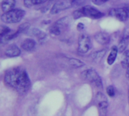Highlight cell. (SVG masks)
Here are the masks:
<instances>
[{"instance_id":"6da1fadb","label":"cell","mask_w":129,"mask_h":116,"mask_svg":"<svg viewBox=\"0 0 129 116\" xmlns=\"http://www.w3.org/2000/svg\"><path fill=\"white\" fill-rule=\"evenodd\" d=\"M4 82L5 85L21 94H26L31 86V82L27 72L20 66L7 70L4 76Z\"/></svg>"},{"instance_id":"5bb4252c","label":"cell","mask_w":129,"mask_h":116,"mask_svg":"<svg viewBox=\"0 0 129 116\" xmlns=\"http://www.w3.org/2000/svg\"><path fill=\"white\" fill-rule=\"evenodd\" d=\"M15 0H3L1 4L2 11L5 13L14 9L15 6Z\"/></svg>"},{"instance_id":"30bf717a","label":"cell","mask_w":129,"mask_h":116,"mask_svg":"<svg viewBox=\"0 0 129 116\" xmlns=\"http://www.w3.org/2000/svg\"><path fill=\"white\" fill-rule=\"evenodd\" d=\"M129 44V28H127L125 29L124 33L122 35V37L121 38L119 45H118V49L119 53H123L124 51H126V48Z\"/></svg>"},{"instance_id":"3957f363","label":"cell","mask_w":129,"mask_h":116,"mask_svg":"<svg viewBox=\"0 0 129 116\" xmlns=\"http://www.w3.org/2000/svg\"><path fill=\"white\" fill-rule=\"evenodd\" d=\"M82 77L84 80L88 82L94 86L101 88L103 87V82L99 74L94 69H88L82 72Z\"/></svg>"},{"instance_id":"d6986e66","label":"cell","mask_w":129,"mask_h":116,"mask_svg":"<svg viewBox=\"0 0 129 116\" xmlns=\"http://www.w3.org/2000/svg\"><path fill=\"white\" fill-rule=\"evenodd\" d=\"M29 26H30V24L29 23H24L23 24H21L19 27H18V31L22 33V32H26V31H28L29 29Z\"/></svg>"},{"instance_id":"9c48e42d","label":"cell","mask_w":129,"mask_h":116,"mask_svg":"<svg viewBox=\"0 0 129 116\" xmlns=\"http://www.w3.org/2000/svg\"><path fill=\"white\" fill-rule=\"evenodd\" d=\"M73 5V2L70 0H62L55 2L51 8L50 13L51 14H56L59 12L64 11L67 8H70Z\"/></svg>"},{"instance_id":"ac0fdd59","label":"cell","mask_w":129,"mask_h":116,"mask_svg":"<svg viewBox=\"0 0 129 116\" xmlns=\"http://www.w3.org/2000/svg\"><path fill=\"white\" fill-rule=\"evenodd\" d=\"M69 63L70 65L73 68H80L83 66H85V63H83L82 60L76 59V58H70L69 59Z\"/></svg>"},{"instance_id":"277c9868","label":"cell","mask_w":129,"mask_h":116,"mask_svg":"<svg viewBox=\"0 0 129 116\" xmlns=\"http://www.w3.org/2000/svg\"><path fill=\"white\" fill-rule=\"evenodd\" d=\"M110 15L116 18L119 21H126L129 17V5L122 8H116L111 9L110 11Z\"/></svg>"},{"instance_id":"8fae6325","label":"cell","mask_w":129,"mask_h":116,"mask_svg":"<svg viewBox=\"0 0 129 116\" xmlns=\"http://www.w3.org/2000/svg\"><path fill=\"white\" fill-rule=\"evenodd\" d=\"M94 39L101 45H105L110 43V36L108 33L104 32H99L94 35Z\"/></svg>"},{"instance_id":"8992f818","label":"cell","mask_w":129,"mask_h":116,"mask_svg":"<svg viewBox=\"0 0 129 116\" xmlns=\"http://www.w3.org/2000/svg\"><path fill=\"white\" fill-rule=\"evenodd\" d=\"M69 24L68 17H63L57 21H56L51 27H50V33L53 35H59L62 32L63 29H65Z\"/></svg>"},{"instance_id":"7402d4cb","label":"cell","mask_w":129,"mask_h":116,"mask_svg":"<svg viewBox=\"0 0 129 116\" xmlns=\"http://www.w3.org/2000/svg\"><path fill=\"white\" fill-rule=\"evenodd\" d=\"M107 94H108V96L110 97H113L115 96L116 91H115V88L113 85H110L107 88Z\"/></svg>"},{"instance_id":"2e32d148","label":"cell","mask_w":129,"mask_h":116,"mask_svg":"<svg viewBox=\"0 0 129 116\" xmlns=\"http://www.w3.org/2000/svg\"><path fill=\"white\" fill-rule=\"evenodd\" d=\"M106 53H107V50L106 49H102V50L98 51H96V52H94V53H93L91 54V59L95 63H98L104 57Z\"/></svg>"},{"instance_id":"9a60e30c","label":"cell","mask_w":129,"mask_h":116,"mask_svg":"<svg viewBox=\"0 0 129 116\" xmlns=\"http://www.w3.org/2000/svg\"><path fill=\"white\" fill-rule=\"evenodd\" d=\"M118 52H119L118 46H116V45L113 46L111 50H110V52L109 54V56L107 57V63L109 65H112L114 63V62L116 59Z\"/></svg>"},{"instance_id":"f1b7e54d","label":"cell","mask_w":129,"mask_h":116,"mask_svg":"<svg viewBox=\"0 0 129 116\" xmlns=\"http://www.w3.org/2000/svg\"><path fill=\"white\" fill-rule=\"evenodd\" d=\"M70 1H72V2H75V1H76V0H70Z\"/></svg>"},{"instance_id":"44dd1931","label":"cell","mask_w":129,"mask_h":116,"mask_svg":"<svg viewBox=\"0 0 129 116\" xmlns=\"http://www.w3.org/2000/svg\"><path fill=\"white\" fill-rule=\"evenodd\" d=\"M83 17H84V15L82 14V9L81 8L76 10L73 13V17L74 20H77V19H79V18Z\"/></svg>"},{"instance_id":"7a4b0ae2","label":"cell","mask_w":129,"mask_h":116,"mask_svg":"<svg viewBox=\"0 0 129 116\" xmlns=\"http://www.w3.org/2000/svg\"><path fill=\"white\" fill-rule=\"evenodd\" d=\"M25 15V11L21 9H12L4 13L1 20L5 23H16L20 22Z\"/></svg>"},{"instance_id":"4fadbf2b","label":"cell","mask_w":129,"mask_h":116,"mask_svg":"<svg viewBox=\"0 0 129 116\" xmlns=\"http://www.w3.org/2000/svg\"><path fill=\"white\" fill-rule=\"evenodd\" d=\"M36 47V42L33 38H26L21 43V48L26 51H31Z\"/></svg>"},{"instance_id":"ba28073f","label":"cell","mask_w":129,"mask_h":116,"mask_svg":"<svg viewBox=\"0 0 129 116\" xmlns=\"http://www.w3.org/2000/svg\"><path fill=\"white\" fill-rule=\"evenodd\" d=\"M81 9L84 17H87L91 19H99L104 15L99 10L90 5H85L81 8Z\"/></svg>"},{"instance_id":"603a6c76","label":"cell","mask_w":129,"mask_h":116,"mask_svg":"<svg viewBox=\"0 0 129 116\" xmlns=\"http://www.w3.org/2000/svg\"><path fill=\"white\" fill-rule=\"evenodd\" d=\"M23 5L25 7H26L28 8H29L33 5H34L33 3V0H23Z\"/></svg>"},{"instance_id":"ffe728a7","label":"cell","mask_w":129,"mask_h":116,"mask_svg":"<svg viewBox=\"0 0 129 116\" xmlns=\"http://www.w3.org/2000/svg\"><path fill=\"white\" fill-rule=\"evenodd\" d=\"M11 32V29L8 27V26H2L1 27V32H0V37L1 38H3L5 37V35H8L9 33Z\"/></svg>"},{"instance_id":"484cf974","label":"cell","mask_w":129,"mask_h":116,"mask_svg":"<svg viewBox=\"0 0 129 116\" xmlns=\"http://www.w3.org/2000/svg\"><path fill=\"white\" fill-rule=\"evenodd\" d=\"M85 28V26L82 23H79L77 24V29L79 30V31H82Z\"/></svg>"},{"instance_id":"d4e9b609","label":"cell","mask_w":129,"mask_h":116,"mask_svg":"<svg viewBox=\"0 0 129 116\" xmlns=\"http://www.w3.org/2000/svg\"><path fill=\"white\" fill-rule=\"evenodd\" d=\"M48 0H33V5H40V4L46 2Z\"/></svg>"},{"instance_id":"7c38bea8","label":"cell","mask_w":129,"mask_h":116,"mask_svg":"<svg viewBox=\"0 0 129 116\" xmlns=\"http://www.w3.org/2000/svg\"><path fill=\"white\" fill-rule=\"evenodd\" d=\"M20 53H21L20 49L17 45H14L9 46L6 49V51L5 52V55L7 57H18V56L20 55Z\"/></svg>"},{"instance_id":"83f0119b","label":"cell","mask_w":129,"mask_h":116,"mask_svg":"<svg viewBox=\"0 0 129 116\" xmlns=\"http://www.w3.org/2000/svg\"><path fill=\"white\" fill-rule=\"evenodd\" d=\"M128 104H129V87H128Z\"/></svg>"},{"instance_id":"4316f807","label":"cell","mask_w":129,"mask_h":116,"mask_svg":"<svg viewBox=\"0 0 129 116\" xmlns=\"http://www.w3.org/2000/svg\"><path fill=\"white\" fill-rule=\"evenodd\" d=\"M126 77L129 80V66L127 68V71H126Z\"/></svg>"},{"instance_id":"e0dca14e","label":"cell","mask_w":129,"mask_h":116,"mask_svg":"<svg viewBox=\"0 0 129 116\" xmlns=\"http://www.w3.org/2000/svg\"><path fill=\"white\" fill-rule=\"evenodd\" d=\"M121 64H122V67L125 69H127L129 66V50H127L123 52Z\"/></svg>"},{"instance_id":"5b68a950","label":"cell","mask_w":129,"mask_h":116,"mask_svg":"<svg viewBox=\"0 0 129 116\" xmlns=\"http://www.w3.org/2000/svg\"><path fill=\"white\" fill-rule=\"evenodd\" d=\"M96 103L98 107V112L100 115H106L108 109V100L106 96L101 92H98L96 95Z\"/></svg>"},{"instance_id":"cb8c5ba5","label":"cell","mask_w":129,"mask_h":116,"mask_svg":"<svg viewBox=\"0 0 129 116\" xmlns=\"http://www.w3.org/2000/svg\"><path fill=\"white\" fill-rule=\"evenodd\" d=\"M109 0H93V3L96 5H101L106 2H107Z\"/></svg>"},{"instance_id":"52a82bcc","label":"cell","mask_w":129,"mask_h":116,"mask_svg":"<svg viewBox=\"0 0 129 116\" xmlns=\"http://www.w3.org/2000/svg\"><path fill=\"white\" fill-rule=\"evenodd\" d=\"M91 48V40L88 35L82 34L78 42V51L80 54H86Z\"/></svg>"}]
</instances>
